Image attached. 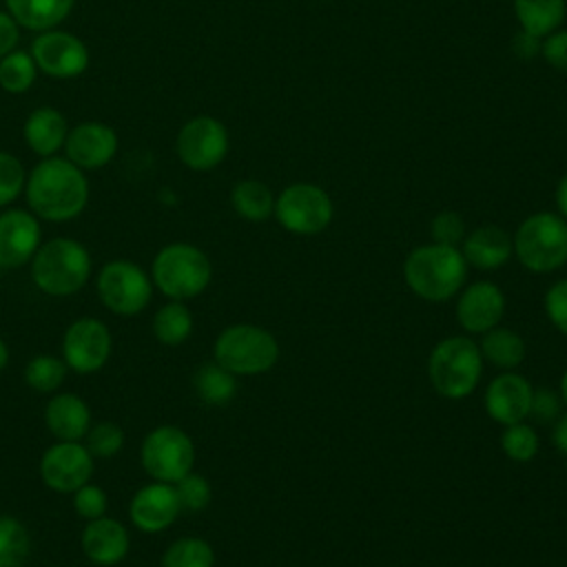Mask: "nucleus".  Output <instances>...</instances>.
Masks as SVG:
<instances>
[{
    "mask_svg": "<svg viewBox=\"0 0 567 567\" xmlns=\"http://www.w3.org/2000/svg\"><path fill=\"white\" fill-rule=\"evenodd\" d=\"M29 210L44 221L62 224L80 217L89 204V179L82 168L60 155L42 157L24 182Z\"/></svg>",
    "mask_w": 567,
    "mask_h": 567,
    "instance_id": "1",
    "label": "nucleus"
},
{
    "mask_svg": "<svg viewBox=\"0 0 567 567\" xmlns=\"http://www.w3.org/2000/svg\"><path fill=\"white\" fill-rule=\"evenodd\" d=\"M467 275V261L458 246L423 244L410 250L403 261L408 288L425 301H447L461 292Z\"/></svg>",
    "mask_w": 567,
    "mask_h": 567,
    "instance_id": "2",
    "label": "nucleus"
},
{
    "mask_svg": "<svg viewBox=\"0 0 567 567\" xmlns=\"http://www.w3.org/2000/svg\"><path fill=\"white\" fill-rule=\"evenodd\" d=\"M93 261L89 248L73 237L42 241L31 259V279L49 297H71L91 279Z\"/></svg>",
    "mask_w": 567,
    "mask_h": 567,
    "instance_id": "3",
    "label": "nucleus"
},
{
    "mask_svg": "<svg viewBox=\"0 0 567 567\" xmlns=\"http://www.w3.org/2000/svg\"><path fill=\"white\" fill-rule=\"evenodd\" d=\"M148 275L153 286L166 299L188 301L208 288L213 279V264L195 244L173 241L155 252Z\"/></svg>",
    "mask_w": 567,
    "mask_h": 567,
    "instance_id": "4",
    "label": "nucleus"
},
{
    "mask_svg": "<svg viewBox=\"0 0 567 567\" xmlns=\"http://www.w3.org/2000/svg\"><path fill=\"white\" fill-rule=\"evenodd\" d=\"M483 374V354L470 337L454 334L441 339L427 357V379L445 399L470 396Z\"/></svg>",
    "mask_w": 567,
    "mask_h": 567,
    "instance_id": "5",
    "label": "nucleus"
},
{
    "mask_svg": "<svg viewBox=\"0 0 567 567\" xmlns=\"http://www.w3.org/2000/svg\"><path fill=\"white\" fill-rule=\"evenodd\" d=\"M277 359L279 343L275 334L255 323L226 326L213 343V361L235 377L264 374L275 368Z\"/></svg>",
    "mask_w": 567,
    "mask_h": 567,
    "instance_id": "6",
    "label": "nucleus"
},
{
    "mask_svg": "<svg viewBox=\"0 0 567 567\" xmlns=\"http://www.w3.org/2000/svg\"><path fill=\"white\" fill-rule=\"evenodd\" d=\"M514 255L529 272H554L567 264V219L558 213H534L512 237Z\"/></svg>",
    "mask_w": 567,
    "mask_h": 567,
    "instance_id": "7",
    "label": "nucleus"
},
{
    "mask_svg": "<svg viewBox=\"0 0 567 567\" xmlns=\"http://www.w3.org/2000/svg\"><path fill=\"white\" fill-rule=\"evenodd\" d=\"M95 290L106 310L117 317H135L151 303L155 286L140 264L131 259H111L100 268Z\"/></svg>",
    "mask_w": 567,
    "mask_h": 567,
    "instance_id": "8",
    "label": "nucleus"
},
{
    "mask_svg": "<svg viewBox=\"0 0 567 567\" xmlns=\"http://www.w3.org/2000/svg\"><path fill=\"white\" fill-rule=\"evenodd\" d=\"M140 463L151 481L175 485L182 476L193 472L195 443L177 425H157L142 439Z\"/></svg>",
    "mask_w": 567,
    "mask_h": 567,
    "instance_id": "9",
    "label": "nucleus"
},
{
    "mask_svg": "<svg viewBox=\"0 0 567 567\" xmlns=\"http://www.w3.org/2000/svg\"><path fill=\"white\" fill-rule=\"evenodd\" d=\"M281 228L292 235H319L332 221L334 206L330 195L310 182L286 186L275 197V213Z\"/></svg>",
    "mask_w": 567,
    "mask_h": 567,
    "instance_id": "10",
    "label": "nucleus"
},
{
    "mask_svg": "<svg viewBox=\"0 0 567 567\" xmlns=\"http://www.w3.org/2000/svg\"><path fill=\"white\" fill-rule=\"evenodd\" d=\"M228 128L213 115H195L182 124L175 137L179 162L197 173L213 171L228 155Z\"/></svg>",
    "mask_w": 567,
    "mask_h": 567,
    "instance_id": "11",
    "label": "nucleus"
},
{
    "mask_svg": "<svg viewBox=\"0 0 567 567\" xmlns=\"http://www.w3.org/2000/svg\"><path fill=\"white\" fill-rule=\"evenodd\" d=\"M113 352V337L97 317H80L71 321L62 334V359L75 374L100 372Z\"/></svg>",
    "mask_w": 567,
    "mask_h": 567,
    "instance_id": "12",
    "label": "nucleus"
},
{
    "mask_svg": "<svg viewBox=\"0 0 567 567\" xmlns=\"http://www.w3.org/2000/svg\"><path fill=\"white\" fill-rule=\"evenodd\" d=\"M29 53L33 55L38 71L55 80L80 78L91 64V53L84 40L62 29L35 33Z\"/></svg>",
    "mask_w": 567,
    "mask_h": 567,
    "instance_id": "13",
    "label": "nucleus"
},
{
    "mask_svg": "<svg viewBox=\"0 0 567 567\" xmlns=\"http://www.w3.org/2000/svg\"><path fill=\"white\" fill-rule=\"evenodd\" d=\"M95 458L82 441H55L40 456V478L58 494H73L91 481Z\"/></svg>",
    "mask_w": 567,
    "mask_h": 567,
    "instance_id": "14",
    "label": "nucleus"
},
{
    "mask_svg": "<svg viewBox=\"0 0 567 567\" xmlns=\"http://www.w3.org/2000/svg\"><path fill=\"white\" fill-rule=\"evenodd\" d=\"M117 148L120 140L113 126L97 120H84L69 128L64 157L86 173L106 166L117 155Z\"/></svg>",
    "mask_w": 567,
    "mask_h": 567,
    "instance_id": "15",
    "label": "nucleus"
},
{
    "mask_svg": "<svg viewBox=\"0 0 567 567\" xmlns=\"http://www.w3.org/2000/svg\"><path fill=\"white\" fill-rule=\"evenodd\" d=\"M42 244L40 219L29 208H7L0 213V266L20 268L31 264Z\"/></svg>",
    "mask_w": 567,
    "mask_h": 567,
    "instance_id": "16",
    "label": "nucleus"
},
{
    "mask_svg": "<svg viewBox=\"0 0 567 567\" xmlns=\"http://www.w3.org/2000/svg\"><path fill=\"white\" fill-rule=\"evenodd\" d=\"M505 315V295L494 281H474L458 292L456 321L470 334H483L501 323Z\"/></svg>",
    "mask_w": 567,
    "mask_h": 567,
    "instance_id": "17",
    "label": "nucleus"
},
{
    "mask_svg": "<svg viewBox=\"0 0 567 567\" xmlns=\"http://www.w3.org/2000/svg\"><path fill=\"white\" fill-rule=\"evenodd\" d=\"M182 507L171 483L151 481L142 485L128 503V518L133 527L144 534H159L168 529L179 516Z\"/></svg>",
    "mask_w": 567,
    "mask_h": 567,
    "instance_id": "18",
    "label": "nucleus"
},
{
    "mask_svg": "<svg viewBox=\"0 0 567 567\" xmlns=\"http://www.w3.org/2000/svg\"><path fill=\"white\" fill-rule=\"evenodd\" d=\"M532 396H534V388L527 377L514 370H503L498 377L489 381L483 403L487 414L505 427V425L525 421L529 416Z\"/></svg>",
    "mask_w": 567,
    "mask_h": 567,
    "instance_id": "19",
    "label": "nucleus"
},
{
    "mask_svg": "<svg viewBox=\"0 0 567 567\" xmlns=\"http://www.w3.org/2000/svg\"><path fill=\"white\" fill-rule=\"evenodd\" d=\"M80 547L89 563L97 567L120 565L131 549V536L124 523L111 516L86 520L80 534Z\"/></svg>",
    "mask_w": 567,
    "mask_h": 567,
    "instance_id": "20",
    "label": "nucleus"
},
{
    "mask_svg": "<svg viewBox=\"0 0 567 567\" xmlns=\"http://www.w3.org/2000/svg\"><path fill=\"white\" fill-rule=\"evenodd\" d=\"M44 425L55 441H82L91 427V408L75 392H55L44 405Z\"/></svg>",
    "mask_w": 567,
    "mask_h": 567,
    "instance_id": "21",
    "label": "nucleus"
},
{
    "mask_svg": "<svg viewBox=\"0 0 567 567\" xmlns=\"http://www.w3.org/2000/svg\"><path fill=\"white\" fill-rule=\"evenodd\" d=\"M69 122L62 111L55 106H38L33 109L24 124H22V137L31 153L38 157H51L58 155V151L64 148L66 135H69Z\"/></svg>",
    "mask_w": 567,
    "mask_h": 567,
    "instance_id": "22",
    "label": "nucleus"
},
{
    "mask_svg": "<svg viewBox=\"0 0 567 567\" xmlns=\"http://www.w3.org/2000/svg\"><path fill=\"white\" fill-rule=\"evenodd\" d=\"M461 252L467 266H474L478 270H496L509 261V257L514 255V246L507 230L494 224H485L465 235V239L461 241Z\"/></svg>",
    "mask_w": 567,
    "mask_h": 567,
    "instance_id": "23",
    "label": "nucleus"
},
{
    "mask_svg": "<svg viewBox=\"0 0 567 567\" xmlns=\"http://www.w3.org/2000/svg\"><path fill=\"white\" fill-rule=\"evenodd\" d=\"M75 0H4V9L20 29L40 33L58 29L73 11Z\"/></svg>",
    "mask_w": 567,
    "mask_h": 567,
    "instance_id": "24",
    "label": "nucleus"
},
{
    "mask_svg": "<svg viewBox=\"0 0 567 567\" xmlns=\"http://www.w3.org/2000/svg\"><path fill=\"white\" fill-rule=\"evenodd\" d=\"M478 350L483 354V361H489L494 368L501 370H516L525 359V339L505 326H494L492 330L481 334Z\"/></svg>",
    "mask_w": 567,
    "mask_h": 567,
    "instance_id": "25",
    "label": "nucleus"
},
{
    "mask_svg": "<svg viewBox=\"0 0 567 567\" xmlns=\"http://www.w3.org/2000/svg\"><path fill=\"white\" fill-rule=\"evenodd\" d=\"M514 13L523 31L545 38L560 29L567 4L565 0H514Z\"/></svg>",
    "mask_w": 567,
    "mask_h": 567,
    "instance_id": "26",
    "label": "nucleus"
},
{
    "mask_svg": "<svg viewBox=\"0 0 567 567\" xmlns=\"http://www.w3.org/2000/svg\"><path fill=\"white\" fill-rule=\"evenodd\" d=\"M193 388L206 405H226L237 394V377L217 361L202 363L193 374Z\"/></svg>",
    "mask_w": 567,
    "mask_h": 567,
    "instance_id": "27",
    "label": "nucleus"
},
{
    "mask_svg": "<svg viewBox=\"0 0 567 567\" xmlns=\"http://www.w3.org/2000/svg\"><path fill=\"white\" fill-rule=\"evenodd\" d=\"M230 206L246 221H266L275 213V195L259 179H241L230 190Z\"/></svg>",
    "mask_w": 567,
    "mask_h": 567,
    "instance_id": "28",
    "label": "nucleus"
},
{
    "mask_svg": "<svg viewBox=\"0 0 567 567\" xmlns=\"http://www.w3.org/2000/svg\"><path fill=\"white\" fill-rule=\"evenodd\" d=\"M151 330L162 346H182L193 334V315L184 301L168 299V303L155 310Z\"/></svg>",
    "mask_w": 567,
    "mask_h": 567,
    "instance_id": "29",
    "label": "nucleus"
},
{
    "mask_svg": "<svg viewBox=\"0 0 567 567\" xmlns=\"http://www.w3.org/2000/svg\"><path fill=\"white\" fill-rule=\"evenodd\" d=\"M33 543L27 525L9 514H0V567H24Z\"/></svg>",
    "mask_w": 567,
    "mask_h": 567,
    "instance_id": "30",
    "label": "nucleus"
},
{
    "mask_svg": "<svg viewBox=\"0 0 567 567\" xmlns=\"http://www.w3.org/2000/svg\"><path fill=\"white\" fill-rule=\"evenodd\" d=\"M38 66L29 51L13 49L0 60V89L11 95L27 93L38 80Z\"/></svg>",
    "mask_w": 567,
    "mask_h": 567,
    "instance_id": "31",
    "label": "nucleus"
},
{
    "mask_svg": "<svg viewBox=\"0 0 567 567\" xmlns=\"http://www.w3.org/2000/svg\"><path fill=\"white\" fill-rule=\"evenodd\" d=\"M66 363L55 354H35L24 365V383L40 394H55L66 379Z\"/></svg>",
    "mask_w": 567,
    "mask_h": 567,
    "instance_id": "32",
    "label": "nucleus"
},
{
    "mask_svg": "<svg viewBox=\"0 0 567 567\" xmlns=\"http://www.w3.org/2000/svg\"><path fill=\"white\" fill-rule=\"evenodd\" d=\"M159 567H215V551L199 536H182L164 549Z\"/></svg>",
    "mask_w": 567,
    "mask_h": 567,
    "instance_id": "33",
    "label": "nucleus"
},
{
    "mask_svg": "<svg viewBox=\"0 0 567 567\" xmlns=\"http://www.w3.org/2000/svg\"><path fill=\"white\" fill-rule=\"evenodd\" d=\"M538 434L532 425H527L525 421L512 423L503 427L501 434V450L505 452L507 458L516 461V463H527L538 454Z\"/></svg>",
    "mask_w": 567,
    "mask_h": 567,
    "instance_id": "34",
    "label": "nucleus"
},
{
    "mask_svg": "<svg viewBox=\"0 0 567 567\" xmlns=\"http://www.w3.org/2000/svg\"><path fill=\"white\" fill-rule=\"evenodd\" d=\"M82 443L93 458H113L124 447V430L115 421H97L91 423Z\"/></svg>",
    "mask_w": 567,
    "mask_h": 567,
    "instance_id": "35",
    "label": "nucleus"
},
{
    "mask_svg": "<svg viewBox=\"0 0 567 567\" xmlns=\"http://www.w3.org/2000/svg\"><path fill=\"white\" fill-rule=\"evenodd\" d=\"M173 487H175L179 507L186 512H202L208 507V503L213 498V487H210L208 478L197 472H188Z\"/></svg>",
    "mask_w": 567,
    "mask_h": 567,
    "instance_id": "36",
    "label": "nucleus"
},
{
    "mask_svg": "<svg viewBox=\"0 0 567 567\" xmlns=\"http://www.w3.org/2000/svg\"><path fill=\"white\" fill-rule=\"evenodd\" d=\"M27 171L22 162L7 151H0V208H7L24 193Z\"/></svg>",
    "mask_w": 567,
    "mask_h": 567,
    "instance_id": "37",
    "label": "nucleus"
},
{
    "mask_svg": "<svg viewBox=\"0 0 567 567\" xmlns=\"http://www.w3.org/2000/svg\"><path fill=\"white\" fill-rule=\"evenodd\" d=\"M71 496H73V509H75V514L80 518L95 520L100 516H106L109 496H106V492L100 485L89 481L82 487H78Z\"/></svg>",
    "mask_w": 567,
    "mask_h": 567,
    "instance_id": "38",
    "label": "nucleus"
},
{
    "mask_svg": "<svg viewBox=\"0 0 567 567\" xmlns=\"http://www.w3.org/2000/svg\"><path fill=\"white\" fill-rule=\"evenodd\" d=\"M430 235L434 244H445V246H458L465 239V221L458 213L454 210H443L439 213L432 224H430Z\"/></svg>",
    "mask_w": 567,
    "mask_h": 567,
    "instance_id": "39",
    "label": "nucleus"
},
{
    "mask_svg": "<svg viewBox=\"0 0 567 567\" xmlns=\"http://www.w3.org/2000/svg\"><path fill=\"white\" fill-rule=\"evenodd\" d=\"M543 306L551 326L567 337V279H558L547 288Z\"/></svg>",
    "mask_w": 567,
    "mask_h": 567,
    "instance_id": "40",
    "label": "nucleus"
},
{
    "mask_svg": "<svg viewBox=\"0 0 567 567\" xmlns=\"http://www.w3.org/2000/svg\"><path fill=\"white\" fill-rule=\"evenodd\" d=\"M540 55L551 69L567 73V29H556L545 35L540 42Z\"/></svg>",
    "mask_w": 567,
    "mask_h": 567,
    "instance_id": "41",
    "label": "nucleus"
},
{
    "mask_svg": "<svg viewBox=\"0 0 567 567\" xmlns=\"http://www.w3.org/2000/svg\"><path fill=\"white\" fill-rule=\"evenodd\" d=\"M529 414L543 423L556 421L560 416V394H556L554 390H547V388L534 390Z\"/></svg>",
    "mask_w": 567,
    "mask_h": 567,
    "instance_id": "42",
    "label": "nucleus"
},
{
    "mask_svg": "<svg viewBox=\"0 0 567 567\" xmlns=\"http://www.w3.org/2000/svg\"><path fill=\"white\" fill-rule=\"evenodd\" d=\"M18 40H20L18 22L11 18L7 9H0V60L13 49H18Z\"/></svg>",
    "mask_w": 567,
    "mask_h": 567,
    "instance_id": "43",
    "label": "nucleus"
},
{
    "mask_svg": "<svg viewBox=\"0 0 567 567\" xmlns=\"http://www.w3.org/2000/svg\"><path fill=\"white\" fill-rule=\"evenodd\" d=\"M512 47H514V53H516L518 58L529 60V58H534V55L540 53V38H536V35H532V33H527V31L520 29V31L514 35Z\"/></svg>",
    "mask_w": 567,
    "mask_h": 567,
    "instance_id": "44",
    "label": "nucleus"
},
{
    "mask_svg": "<svg viewBox=\"0 0 567 567\" xmlns=\"http://www.w3.org/2000/svg\"><path fill=\"white\" fill-rule=\"evenodd\" d=\"M551 443H554V447H558V452H563V454L567 456V414H560V416L554 421Z\"/></svg>",
    "mask_w": 567,
    "mask_h": 567,
    "instance_id": "45",
    "label": "nucleus"
},
{
    "mask_svg": "<svg viewBox=\"0 0 567 567\" xmlns=\"http://www.w3.org/2000/svg\"><path fill=\"white\" fill-rule=\"evenodd\" d=\"M554 199H556L558 215L567 219V173L560 177V182H558V186H556V195H554Z\"/></svg>",
    "mask_w": 567,
    "mask_h": 567,
    "instance_id": "46",
    "label": "nucleus"
},
{
    "mask_svg": "<svg viewBox=\"0 0 567 567\" xmlns=\"http://www.w3.org/2000/svg\"><path fill=\"white\" fill-rule=\"evenodd\" d=\"M7 365H9V346L4 343V339H0V372H4Z\"/></svg>",
    "mask_w": 567,
    "mask_h": 567,
    "instance_id": "47",
    "label": "nucleus"
},
{
    "mask_svg": "<svg viewBox=\"0 0 567 567\" xmlns=\"http://www.w3.org/2000/svg\"><path fill=\"white\" fill-rule=\"evenodd\" d=\"M560 401L567 405V370L563 372V379H560Z\"/></svg>",
    "mask_w": 567,
    "mask_h": 567,
    "instance_id": "48",
    "label": "nucleus"
}]
</instances>
